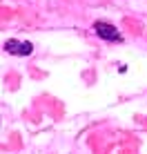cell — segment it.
<instances>
[{
    "instance_id": "cell-1",
    "label": "cell",
    "mask_w": 147,
    "mask_h": 154,
    "mask_svg": "<svg viewBox=\"0 0 147 154\" xmlns=\"http://www.w3.org/2000/svg\"><path fill=\"white\" fill-rule=\"evenodd\" d=\"M94 31H96L103 40H112V42H120L123 40V36L116 31V27L109 25V23H103V20H98V23L94 25Z\"/></svg>"
},
{
    "instance_id": "cell-2",
    "label": "cell",
    "mask_w": 147,
    "mask_h": 154,
    "mask_svg": "<svg viewBox=\"0 0 147 154\" xmlns=\"http://www.w3.org/2000/svg\"><path fill=\"white\" fill-rule=\"evenodd\" d=\"M4 51L14 56H29L34 51V45L27 40H7L4 42Z\"/></svg>"
}]
</instances>
